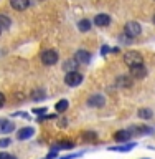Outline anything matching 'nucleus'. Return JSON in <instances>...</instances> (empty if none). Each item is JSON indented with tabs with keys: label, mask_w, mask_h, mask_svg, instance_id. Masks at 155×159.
Here are the masks:
<instances>
[{
	"label": "nucleus",
	"mask_w": 155,
	"mask_h": 159,
	"mask_svg": "<svg viewBox=\"0 0 155 159\" xmlns=\"http://www.w3.org/2000/svg\"><path fill=\"white\" fill-rule=\"evenodd\" d=\"M124 63H126L129 68L136 66V65H142L144 63V57L139 52H136V50H132V52H127L126 55H124Z\"/></svg>",
	"instance_id": "nucleus-1"
},
{
	"label": "nucleus",
	"mask_w": 155,
	"mask_h": 159,
	"mask_svg": "<svg viewBox=\"0 0 155 159\" xmlns=\"http://www.w3.org/2000/svg\"><path fill=\"white\" fill-rule=\"evenodd\" d=\"M124 33H126V37H129V38L139 37V35L142 33V27L137 22H129L126 25V28H124Z\"/></svg>",
	"instance_id": "nucleus-2"
},
{
	"label": "nucleus",
	"mask_w": 155,
	"mask_h": 159,
	"mask_svg": "<svg viewBox=\"0 0 155 159\" xmlns=\"http://www.w3.org/2000/svg\"><path fill=\"white\" fill-rule=\"evenodd\" d=\"M64 83H66L68 86H78V84L83 83V75L78 73V71L66 73V76H64Z\"/></svg>",
	"instance_id": "nucleus-3"
},
{
	"label": "nucleus",
	"mask_w": 155,
	"mask_h": 159,
	"mask_svg": "<svg viewBox=\"0 0 155 159\" xmlns=\"http://www.w3.org/2000/svg\"><path fill=\"white\" fill-rule=\"evenodd\" d=\"M41 61L43 65H46V66H51L58 61V52H54V50H46V52L41 53Z\"/></svg>",
	"instance_id": "nucleus-4"
},
{
	"label": "nucleus",
	"mask_w": 155,
	"mask_h": 159,
	"mask_svg": "<svg viewBox=\"0 0 155 159\" xmlns=\"http://www.w3.org/2000/svg\"><path fill=\"white\" fill-rule=\"evenodd\" d=\"M129 73H131V76L132 78H136V80H142V78H145L147 76V68H145V65H136V66H131L129 68Z\"/></svg>",
	"instance_id": "nucleus-5"
},
{
	"label": "nucleus",
	"mask_w": 155,
	"mask_h": 159,
	"mask_svg": "<svg viewBox=\"0 0 155 159\" xmlns=\"http://www.w3.org/2000/svg\"><path fill=\"white\" fill-rule=\"evenodd\" d=\"M74 60H76V63H79V65H88L91 61V53L86 52V50H78L76 55H74Z\"/></svg>",
	"instance_id": "nucleus-6"
},
{
	"label": "nucleus",
	"mask_w": 155,
	"mask_h": 159,
	"mask_svg": "<svg viewBox=\"0 0 155 159\" xmlns=\"http://www.w3.org/2000/svg\"><path fill=\"white\" fill-rule=\"evenodd\" d=\"M104 103H106V99H104V96L99 94V93H96V94H93V96L88 98V104L93 106V108H101V106H104Z\"/></svg>",
	"instance_id": "nucleus-7"
},
{
	"label": "nucleus",
	"mask_w": 155,
	"mask_h": 159,
	"mask_svg": "<svg viewBox=\"0 0 155 159\" xmlns=\"http://www.w3.org/2000/svg\"><path fill=\"white\" fill-rule=\"evenodd\" d=\"M15 131V124L10 121V119H0V133L2 134H8Z\"/></svg>",
	"instance_id": "nucleus-8"
},
{
	"label": "nucleus",
	"mask_w": 155,
	"mask_h": 159,
	"mask_svg": "<svg viewBox=\"0 0 155 159\" xmlns=\"http://www.w3.org/2000/svg\"><path fill=\"white\" fill-rule=\"evenodd\" d=\"M33 134H35V129L30 128V126H27V128H22V129L17 133V139H18V141H25V139H30Z\"/></svg>",
	"instance_id": "nucleus-9"
},
{
	"label": "nucleus",
	"mask_w": 155,
	"mask_h": 159,
	"mask_svg": "<svg viewBox=\"0 0 155 159\" xmlns=\"http://www.w3.org/2000/svg\"><path fill=\"white\" fill-rule=\"evenodd\" d=\"M94 23H96L97 27H107V25L111 23V17H109L107 13H97L96 17H94Z\"/></svg>",
	"instance_id": "nucleus-10"
},
{
	"label": "nucleus",
	"mask_w": 155,
	"mask_h": 159,
	"mask_svg": "<svg viewBox=\"0 0 155 159\" xmlns=\"http://www.w3.org/2000/svg\"><path fill=\"white\" fill-rule=\"evenodd\" d=\"M153 129L150 126H131L129 133L131 134H152Z\"/></svg>",
	"instance_id": "nucleus-11"
},
{
	"label": "nucleus",
	"mask_w": 155,
	"mask_h": 159,
	"mask_svg": "<svg viewBox=\"0 0 155 159\" xmlns=\"http://www.w3.org/2000/svg\"><path fill=\"white\" fill-rule=\"evenodd\" d=\"M129 139H131V133L126 131V129H121V131L114 133V141H117V143H127Z\"/></svg>",
	"instance_id": "nucleus-12"
},
{
	"label": "nucleus",
	"mask_w": 155,
	"mask_h": 159,
	"mask_svg": "<svg viewBox=\"0 0 155 159\" xmlns=\"http://www.w3.org/2000/svg\"><path fill=\"white\" fill-rule=\"evenodd\" d=\"M10 5H12V8L22 12V10L30 7V0H10Z\"/></svg>",
	"instance_id": "nucleus-13"
},
{
	"label": "nucleus",
	"mask_w": 155,
	"mask_h": 159,
	"mask_svg": "<svg viewBox=\"0 0 155 159\" xmlns=\"http://www.w3.org/2000/svg\"><path fill=\"white\" fill-rule=\"evenodd\" d=\"M137 146V143H126L124 146H111L109 148V151H119V152H129L132 151L134 148Z\"/></svg>",
	"instance_id": "nucleus-14"
},
{
	"label": "nucleus",
	"mask_w": 155,
	"mask_h": 159,
	"mask_svg": "<svg viewBox=\"0 0 155 159\" xmlns=\"http://www.w3.org/2000/svg\"><path fill=\"white\" fill-rule=\"evenodd\" d=\"M74 148V143L71 141H61V143H56V144H53L51 146V151H59V149H73Z\"/></svg>",
	"instance_id": "nucleus-15"
},
{
	"label": "nucleus",
	"mask_w": 155,
	"mask_h": 159,
	"mask_svg": "<svg viewBox=\"0 0 155 159\" xmlns=\"http://www.w3.org/2000/svg\"><path fill=\"white\" fill-rule=\"evenodd\" d=\"M117 86H124V88H129L132 86V81H131V76H119L117 81H116Z\"/></svg>",
	"instance_id": "nucleus-16"
},
{
	"label": "nucleus",
	"mask_w": 155,
	"mask_h": 159,
	"mask_svg": "<svg viewBox=\"0 0 155 159\" xmlns=\"http://www.w3.org/2000/svg\"><path fill=\"white\" fill-rule=\"evenodd\" d=\"M78 28L81 30V32H88V30H91V20H88V18H83L81 22L78 23Z\"/></svg>",
	"instance_id": "nucleus-17"
},
{
	"label": "nucleus",
	"mask_w": 155,
	"mask_h": 159,
	"mask_svg": "<svg viewBox=\"0 0 155 159\" xmlns=\"http://www.w3.org/2000/svg\"><path fill=\"white\" fill-rule=\"evenodd\" d=\"M76 60H69V61H66V63H64L63 65V68L64 70H66V71L68 73H71V71H78V70H76Z\"/></svg>",
	"instance_id": "nucleus-18"
},
{
	"label": "nucleus",
	"mask_w": 155,
	"mask_h": 159,
	"mask_svg": "<svg viewBox=\"0 0 155 159\" xmlns=\"http://www.w3.org/2000/svg\"><path fill=\"white\" fill-rule=\"evenodd\" d=\"M69 106V103H68V99H59V101L56 103V111L58 113H63V111H66Z\"/></svg>",
	"instance_id": "nucleus-19"
},
{
	"label": "nucleus",
	"mask_w": 155,
	"mask_h": 159,
	"mask_svg": "<svg viewBox=\"0 0 155 159\" xmlns=\"http://www.w3.org/2000/svg\"><path fill=\"white\" fill-rule=\"evenodd\" d=\"M10 25H12V22H10V18L0 13V28H8Z\"/></svg>",
	"instance_id": "nucleus-20"
},
{
	"label": "nucleus",
	"mask_w": 155,
	"mask_h": 159,
	"mask_svg": "<svg viewBox=\"0 0 155 159\" xmlns=\"http://www.w3.org/2000/svg\"><path fill=\"white\" fill-rule=\"evenodd\" d=\"M139 118L150 119L152 118V111H150V109H139Z\"/></svg>",
	"instance_id": "nucleus-21"
},
{
	"label": "nucleus",
	"mask_w": 155,
	"mask_h": 159,
	"mask_svg": "<svg viewBox=\"0 0 155 159\" xmlns=\"http://www.w3.org/2000/svg\"><path fill=\"white\" fill-rule=\"evenodd\" d=\"M96 138H97V134L94 133V131H86V133L83 134V139H84V141H94Z\"/></svg>",
	"instance_id": "nucleus-22"
},
{
	"label": "nucleus",
	"mask_w": 155,
	"mask_h": 159,
	"mask_svg": "<svg viewBox=\"0 0 155 159\" xmlns=\"http://www.w3.org/2000/svg\"><path fill=\"white\" fill-rule=\"evenodd\" d=\"M10 144H12V139H10V138H2V139H0V149L8 148Z\"/></svg>",
	"instance_id": "nucleus-23"
},
{
	"label": "nucleus",
	"mask_w": 155,
	"mask_h": 159,
	"mask_svg": "<svg viewBox=\"0 0 155 159\" xmlns=\"http://www.w3.org/2000/svg\"><path fill=\"white\" fill-rule=\"evenodd\" d=\"M0 159H17V156H13V154H8V152H0Z\"/></svg>",
	"instance_id": "nucleus-24"
},
{
	"label": "nucleus",
	"mask_w": 155,
	"mask_h": 159,
	"mask_svg": "<svg viewBox=\"0 0 155 159\" xmlns=\"http://www.w3.org/2000/svg\"><path fill=\"white\" fill-rule=\"evenodd\" d=\"M79 156H83V152H74V154H69V156H63L59 159H74V157H79Z\"/></svg>",
	"instance_id": "nucleus-25"
},
{
	"label": "nucleus",
	"mask_w": 155,
	"mask_h": 159,
	"mask_svg": "<svg viewBox=\"0 0 155 159\" xmlns=\"http://www.w3.org/2000/svg\"><path fill=\"white\" fill-rule=\"evenodd\" d=\"M45 111H46L45 108H40V109H38V108H35V109H33V113H35V114H38V116H43Z\"/></svg>",
	"instance_id": "nucleus-26"
},
{
	"label": "nucleus",
	"mask_w": 155,
	"mask_h": 159,
	"mask_svg": "<svg viewBox=\"0 0 155 159\" xmlns=\"http://www.w3.org/2000/svg\"><path fill=\"white\" fill-rule=\"evenodd\" d=\"M58 126L59 128H66L68 126V121H66V119H61V121H58Z\"/></svg>",
	"instance_id": "nucleus-27"
},
{
	"label": "nucleus",
	"mask_w": 155,
	"mask_h": 159,
	"mask_svg": "<svg viewBox=\"0 0 155 159\" xmlns=\"http://www.w3.org/2000/svg\"><path fill=\"white\" fill-rule=\"evenodd\" d=\"M54 157H56V151H51V152H50L45 159H54Z\"/></svg>",
	"instance_id": "nucleus-28"
},
{
	"label": "nucleus",
	"mask_w": 155,
	"mask_h": 159,
	"mask_svg": "<svg viewBox=\"0 0 155 159\" xmlns=\"http://www.w3.org/2000/svg\"><path fill=\"white\" fill-rule=\"evenodd\" d=\"M5 104V96H3V93H0V108H2Z\"/></svg>",
	"instance_id": "nucleus-29"
},
{
	"label": "nucleus",
	"mask_w": 155,
	"mask_h": 159,
	"mask_svg": "<svg viewBox=\"0 0 155 159\" xmlns=\"http://www.w3.org/2000/svg\"><path fill=\"white\" fill-rule=\"evenodd\" d=\"M109 50H111V48H109V47H107V45H104V47L101 48V52H102V55H106V53L109 52Z\"/></svg>",
	"instance_id": "nucleus-30"
},
{
	"label": "nucleus",
	"mask_w": 155,
	"mask_h": 159,
	"mask_svg": "<svg viewBox=\"0 0 155 159\" xmlns=\"http://www.w3.org/2000/svg\"><path fill=\"white\" fill-rule=\"evenodd\" d=\"M152 22H153V23H155V15H153V18H152Z\"/></svg>",
	"instance_id": "nucleus-31"
},
{
	"label": "nucleus",
	"mask_w": 155,
	"mask_h": 159,
	"mask_svg": "<svg viewBox=\"0 0 155 159\" xmlns=\"http://www.w3.org/2000/svg\"><path fill=\"white\" fill-rule=\"evenodd\" d=\"M0 33H2V28H0Z\"/></svg>",
	"instance_id": "nucleus-32"
}]
</instances>
